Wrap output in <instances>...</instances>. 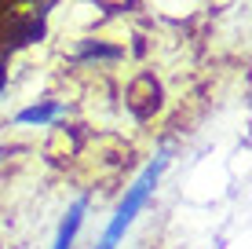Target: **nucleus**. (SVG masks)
<instances>
[{"label":"nucleus","instance_id":"nucleus-1","mask_svg":"<svg viewBox=\"0 0 252 249\" xmlns=\"http://www.w3.org/2000/svg\"><path fill=\"white\" fill-rule=\"evenodd\" d=\"M168 169V150H161L158 158L150 161V165L139 173V179L132 187L125 191V198H121V205H117V213H114V220L106 224V231H102V238L95 242V249H117L121 246V238H125V231L135 224V216L143 213V205L150 202V194H154V187H158V179H161V173Z\"/></svg>","mask_w":252,"mask_h":249},{"label":"nucleus","instance_id":"nucleus-4","mask_svg":"<svg viewBox=\"0 0 252 249\" xmlns=\"http://www.w3.org/2000/svg\"><path fill=\"white\" fill-rule=\"evenodd\" d=\"M73 59H77L81 66H92V63H117V59H121V48L106 44V40H84L81 51H77Z\"/></svg>","mask_w":252,"mask_h":249},{"label":"nucleus","instance_id":"nucleus-3","mask_svg":"<svg viewBox=\"0 0 252 249\" xmlns=\"http://www.w3.org/2000/svg\"><path fill=\"white\" fill-rule=\"evenodd\" d=\"M63 103L59 99H44V103H33V107H26L15 114V125H51L59 114H63Z\"/></svg>","mask_w":252,"mask_h":249},{"label":"nucleus","instance_id":"nucleus-2","mask_svg":"<svg viewBox=\"0 0 252 249\" xmlns=\"http://www.w3.org/2000/svg\"><path fill=\"white\" fill-rule=\"evenodd\" d=\"M84 213H88V198H77L73 205H69V213H66L63 227H59V238H55L51 249H73L77 231H81V224H84Z\"/></svg>","mask_w":252,"mask_h":249}]
</instances>
